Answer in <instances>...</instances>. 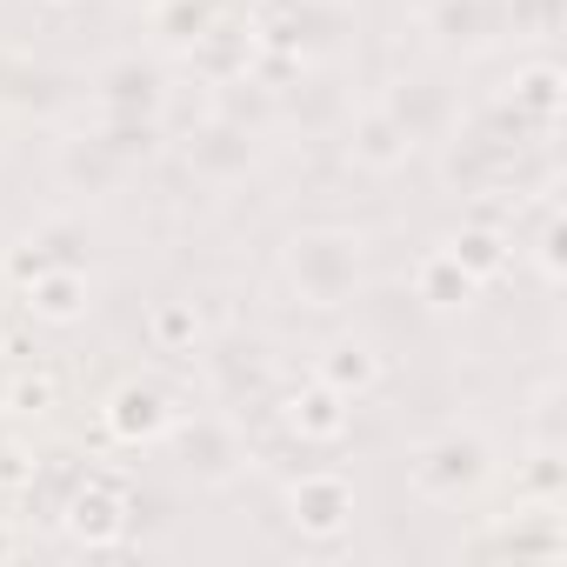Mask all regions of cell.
<instances>
[{
    "mask_svg": "<svg viewBox=\"0 0 567 567\" xmlns=\"http://www.w3.org/2000/svg\"><path fill=\"white\" fill-rule=\"evenodd\" d=\"M280 267H288L295 295L308 308L334 315V308H348L361 295V234H348V227H308V234L288 240Z\"/></svg>",
    "mask_w": 567,
    "mask_h": 567,
    "instance_id": "cell-1",
    "label": "cell"
},
{
    "mask_svg": "<svg viewBox=\"0 0 567 567\" xmlns=\"http://www.w3.org/2000/svg\"><path fill=\"white\" fill-rule=\"evenodd\" d=\"M501 8H507V28L514 34H554L560 28V0H501Z\"/></svg>",
    "mask_w": 567,
    "mask_h": 567,
    "instance_id": "cell-22",
    "label": "cell"
},
{
    "mask_svg": "<svg viewBox=\"0 0 567 567\" xmlns=\"http://www.w3.org/2000/svg\"><path fill=\"white\" fill-rule=\"evenodd\" d=\"M61 527H68L81 547H94V554L121 547V540H127V487H121L114 474H87V481L68 494Z\"/></svg>",
    "mask_w": 567,
    "mask_h": 567,
    "instance_id": "cell-3",
    "label": "cell"
},
{
    "mask_svg": "<svg viewBox=\"0 0 567 567\" xmlns=\"http://www.w3.org/2000/svg\"><path fill=\"white\" fill-rule=\"evenodd\" d=\"M187 167H194L200 181H240V174L254 167V134H247L240 121H214V127H200V134L187 141Z\"/></svg>",
    "mask_w": 567,
    "mask_h": 567,
    "instance_id": "cell-10",
    "label": "cell"
},
{
    "mask_svg": "<svg viewBox=\"0 0 567 567\" xmlns=\"http://www.w3.org/2000/svg\"><path fill=\"white\" fill-rule=\"evenodd\" d=\"M101 427H107V441H121V447H147V441H161V434L174 427V401H167V388H154V381H127V388L107 394Z\"/></svg>",
    "mask_w": 567,
    "mask_h": 567,
    "instance_id": "cell-6",
    "label": "cell"
},
{
    "mask_svg": "<svg viewBox=\"0 0 567 567\" xmlns=\"http://www.w3.org/2000/svg\"><path fill=\"white\" fill-rule=\"evenodd\" d=\"M348 154H354L368 174H394V167L414 154V141L401 134V121H394L388 107H368V114L348 127Z\"/></svg>",
    "mask_w": 567,
    "mask_h": 567,
    "instance_id": "cell-14",
    "label": "cell"
},
{
    "mask_svg": "<svg viewBox=\"0 0 567 567\" xmlns=\"http://www.w3.org/2000/svg\"><path fill=\"white\" fill-rule=\"evenodd\" d=\"M414 295H421L427 308H441V315H447V308H467V301H474L481 288H474L467 274H461V260H454L447 247H434V254H427V260L414 267Z\"/></svg>",
    "mask_w": 567,
    "mask_h": 567,
    "instance_id": "cell-17",
    "label": "cell"
},
{
    "mask_svg": "<svg viewBox=\"0 0 567 567\" xmlns=\"http://www.w3.org/2000/svg\"><path fill=\"white\" fill-rule=\"evenodd\" d=\"M487 474H494V447H487L481 427H447V434H434L408 454V481L434 507H461L467 494L487 487Z\"/></svg>",
    "mask_w": 567,
    "mask_h": 567,
    "instance_id": "cell-2",
    "label": "cell"
},
{
    "mask_svg": "<svg viewBox=\"0 0 567 567\" xmlns=\"http://www.w3.org/2000/svg\"><path fill=\"white\" fill-rule=\"evenodd\" d=\"M94 101H101V114H141V121H161V107H167V81H161V68H154V61L121 54V61H107V68H101Z\"/></svg>",
    "mask_w": 567,
    "mask_h": 567,
    "instance_id": "cell-8",
    "label": "cell"
},
{
    "mask_svg": "<svg viewBox=\"0 0 567 567\" xmlns=\"http://www.w3.org/2000/svg\"><path fill=\"white\" fill-rule=\"evenodd\" d=\"M0 408H8V368H0Z\"/></svg>",
    "mask_w": 567,
    "mask_h": 567,
    "instance_id": "cell-26",
    "label": "cell"
},
{
    "mask_svg": "<svg viewBox=\"0 0 567 567\" xmlns=\"http://www.w3.org/2000/svg\"><path fill=\"white\" fill-rule=\"evenodd\" d=\"M447 254L461 260V274L474 280V288H487V280L507 267V240H501L494 227H461V234L447 240Z\"/></svg>",
    "mask_w": 567,
    "mask_h": 567,
    "instance_id": "cell-19",
    "label": "cell"
},
{
    "mask_svg": "<svg viewBox=\"0 0 567 567\" xmlns=\"http://www.w3.org/2000/svg\"><path fill=\"white\" fill-rule=\"evenodd\" d=\"M147 8H161V0H147Z\"/></svg>",
    "mask_w": 567,
    "mask_h": 567,
    "instance_id": "cell-29",
    "label": "cell"
},
{
    "mask_svg": "<svg viewBox=\"0 0 567 567\" xmlns=\"http://www.w3.org/2000/svg\"><path fill=\"white\" fill-rule=\"evenodd\" d=\"M154 341L167 348V354H181V348H194L200 341V321H194V308H181V301H167V308H154Z\"/></svg>",
    "mask_w": 567,
    "mask_h": 567,
    "instance_id": "cell-21",
    "label": "cell"
},
{
    "mask_svg": "<svg viewBox=\"0 0 567 567\" xmlns=\"http://www.w3.org/2000/svg\"><path fill=\"white\" fill-rule=\"evenodd\" d=\"M427 34L447 54H487L507 34V8L501 0H427Z\"/></svg>",
    "mask_w": 567,
    "mask_h": 567,
    "instance_id": "cell-4",
    "label": "cell"
},
{
    "mask_svg": "<svg viewBox=\"0 0 567 567\" xmlns=\"http://www.w3.org/2000/svg\"><path fill=\"white\" fill-rule=\"evenodd\" d=\"M8 554H14V534H8V527H0V560H8Z\"/></svg>",
    "mask_w": 567,
    "mask_h": 567,
    "instance_id": "cell-25",
    "label": "cell"
},
{
    "mask_svg": "<svg viewBox=\"0 0 567 567\" xmlns=\"http://www.w3.org/2000/svg\"><path fill=\"white\" fill-rule=\"evenodd\" d=\"M48 8H74V0H48Z\"/></svg>",
    "mask_w": 567,
    "mask_h": 567,
    "instance_id": "cell-27",
    "label": "cell"
},
{
    "mask_svg": "<svg viewBox=\"0 0 567 567\" xmlns=\"http://www.w3.org/2000/svg\"><path fill=\"white\" fill-rule=\"evenodd\" d=\"M28 315L34 321H48V328H74L81 315H87V301H94V288H87V267L81 260H54L48 274H34L28 280Z\"/></svg>",
    "mask_w": 567,
    "mask_h": 567,
    "instance_id": "cell-9",
    "label": "cell"
},
{
    "mask_svg": "<svg viewBox=\"0 0 567 567\" xmlns=\"http://www.w3.org/2000/svg\"><path fill=\"white\" fill-rule=\"evenodd\" d=\"M288 514H295V527L308 540H334L354 520V481L334 474V467H315V474H301L288 487Z\"/></svg>",
    "mask_w": 567,
    "mask_h": 567,
    "instance_id": "cell-5",
    "label": "cell"
},
{
    "mask_svg": "<svg viewBox=\"0 0 567 567\" xmlns=\"http://www.w3.org/2000/svg\"><path fill=\"white\" fill-rule=\"evenodd\" d=\"M8 454H14V447H8V441H0V461H8Z\"/></svg>",
    "mask_w": 567,
    "mask_h": 567,
    "instance_id": "cell-28",
    "label": "cell"
},
{
    "mask_svg": "<svg viewBox=\"0 0 567 567\" xmlns=\"http://www.w3.org/2000/svg\"><path fill=\"white\" fill-rule=\"evenodd\" d=\"M280 421H288L301 441H341L348 434V394H334L328 381H308V388H295L288 394V408H280Z\"/></svg>",
    "mask_w": 567,
    "mask_h": 567,
    "instance_id": "cell-13",
    "label": "cell"
},
{
    "mask_svg": "<svg viewBox=\"0 0 567 567\" xmlns=\"http://www.w3.org/2000/svg\"><path fill=\"white\" fill-rule=\"evenodd\" d=\"M494 547H507V554H540V560L567 554V534H560V507H554V501H534V507H520V514H514L501 534L474 540V554H494Z\"/></svg>",
    "mask_w": 567,
    "mask_h": 567,
    "instance_id": "cell-11",
    "label": "cell"
},
{
    "mask_svg": "<svg viewBox=\"0 0 567 567\" xmlns=\"http://www.w3.org/2000/svg\"><path fill=\"white\" fill-rule=\"evenodd\" d=\"M207 28H214V0H161V8H154L161 48H194Z\"/></svg>",
    "mask_w": 567,
    "mask_h": 567,
    "instance_id": "cell-20",
    "label": "cell"
},
{
    "mask_svg": "<svg viewBox=\"0 0 567 567\" xmlns=\"http://www.w3.org/2000/svg\"><path fill=\"white\" fill-rule=\"evenodd\" d=\"M121 174H127V161H121L101 134H87V141H61V181H68V187H81V194H107Z\"/></svg>",
    "mask_w": 567,
    "mask_h": 567,
    "instance_id": "cell-15",
    "label": "cell"
},
{
    "mask_svg": "<svg viewBox=\"0 0 567 567\" xmlns=\"http://www.w3.org/2000/svg\"><path fill=\"white\" fill-rule=\"evenodd\" d=\"M167 434L181 441V467H187L194 481H234V474H240V461H247L240 434H234L227 421H214V414H194V421H181V414H174V427H167Z\"/></svg>",
    "mask_w": 567,
    "mask_h": 567,
    "instance_id": "cell-7",
    "label": "cell"
},
{
    "mask_svg": "<svg viewBox=\"0 0 567 567\" xmlns=\"http://www.w3.org/2000/svg\"><path fill=\"white\" fill-rule=\"evenodd\" d=\"M507 107H514L520 121H534V127H554V114H560V68H554V61L520 68V74H514Z\"/></svg>",
    "mask_w": 567,
    "mask_h": 567,
    "instance_id": "cell-18",
    "label": "cell"
},
{
    "mask_svg": "<svg viewBox=\"0 0 567 567\" xmlns=\"http://www.w3.org/2000/svg\"><path fill=\"white\" fill-rule=\"evenodd\" d=\"M540 274H547V280L560 274V220H554V214H547V227H540Z\"/></svg>",
    "mask_w": 567,
    "mask_h": 567,
    "instance_id": "cell-24",
    "label": "cell"
},
{
    "mask_svg": "<svg viewBox=\"0 0 567 567\" xmlns=\"http://www.w3.org/2000/svg\"><path fill=\"white\" fill-rule=\"evenodd\" d=\"M381 107L401 121V134H408L414 147H421V141H434V134L454 121V101H447V87H434V81H394Z\"/></svg>",
    "mask_w": 567,
    "mask_h": 567,
    "instance_id": "cell-12",
    "label": "cell"
},
{
    "mask_svg": "<svg viewBox=\"0 0 567 567\" xmlns=\"http://www.w3.org/2000/svg\"><path fill=\"white\" fill-rule=\"evenodd\" d=\"M315 381H328L334 394H368L374 381H381V354L368 348V341H334L328 354H321V368H315Z\"/></svg>",
    "mask_w": 567,
    "mask_h": 567,
    "instance_id": "cell-16",
    "label": "cell"
},
{
    "mask_svg": "<svg viewBox=\"0 0 567 567\" xmlns=\"http://www.w3.org/2000/svg\"><path fill=\"white\" fill-rule=\"evenodd\" d=\"M8 401L28 408V414H41V408L54 401V381H14V374H8Z\"/></svg>",
    "mask_w": 567,
    "mask_h": 567,
    "instance_id": "cell-23",
    "label": "cell"
}]
</instances>
